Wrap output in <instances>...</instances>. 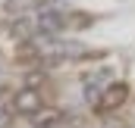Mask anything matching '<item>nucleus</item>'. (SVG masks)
I'll return each instance as SVG.
<instances>
[{"label":"nucleus","mask_w":135,"mask_h":128,"mask_svg":"<svg viewBox=\"0 0 135 128\" xmlns=\"http://www.w3.org/2000/svg\"><path fill=\"white\" fill-rule=\"evenodd\" d=\"M28 119H32V125H35V128H54V125H60L63 113H60L57 106H41V109H35Z\"/></svg>","instance_id":"20e7f679"},{"label":"nucleus","mask_w":135,"mask_h":128,"mask_svg":"<svg viewBox=\"0 0 135 128\" xmlns=\"http://www.w3.org/2000/svg\"><path fill=\"white\" fill-rule=\"evenodd\" d=\"M126 100H129V84H126V81H110V84L104 88L101 100H98V109H101V113H113V109H119Z\"/></svg>","instance_id":"f257e3e1"},{"label":"nucleus","mask_w":135,"mask_h":128,"mask_svg":"<svg viewBox=\"0 0 135 128\" xmlns=\"http://www.w3.org/2000/svg\"><path fill=\"white\" fill-rule=\"evenodd\" d=\"M44 103H41V91L38 88H19L16 94H13V113H22V116H32L35 109H41Z\"/></svg>","instance_id":"7ed1b4c3"},{"label":"nucleus","mask_w":135,"mask_h":128,"mask_svg":"<svg viewBox=\"0 0 135 128\" xmlns=\"http://www.w3.org/2000/svg\"><path fill=\"white\" fill-rule=\"evenodd\" d=\"M35 25H38V34H47V38H54V34H60V31H63L66 19H63V13H60V9H54V6H44V9H38V16H35Z\"/></svg>","instance_id":"f03ea898"},{"label":"nucleus","mask_w":135,"mask_h":128,"mask_svg":"<svg viewBox=\"0 0 135 128\" xmlns=\"http://www.w3.org/2000/svg\"><path fill=\"white\" fill-rule=\"evenodd\" d=\"M13 34H16L19 41H32L35 34H38V25H35V22H28V19H19V22L13 25Z\"/></svg>","instance_id":"423d86ee"},{"label":"nucleus","mask_w":135,"mask_h":128,"mask_svg":"<svg viewBox=\"0 0 135 128\" xmlns=\"http://www.w3.org/2000/svg\"><path fill=\"white\" fill-rule=\"evenodd\" d=\"M6 113H13V94L0 91V122L6 119Z\"/></svg>","instance_id":"0eeeda50"},{"label":"nucleus","mask_w":135,"mask_h":128,"mask_svg":"<svg viewBox=\"0 0 135 128\" xmlns=\"http://www.w3.org/2000/svg\"><path fill=\"white\" fill-rule=\"evenodd\" d=\"M104 88H107V84H101L98 78H85V88H82V97H85L88 103H94V106H98V100H101Z\"/></svg>","instance_id":"39448f33"}]
</instances>
